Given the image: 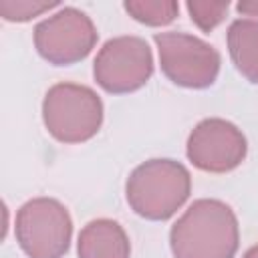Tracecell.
Wrapping results in <instances>:
<instances>
[{
    "mask_svg": "<svg viewBox=\"0 0 258 258\" xmlns=\"http://www.w3.org/2000/svg\"><path fill=\"white\" fill-rule=\"evenodd\" d=\"M171 252L175 258H234L238 220L220 200H198L173 224Z\"/></svg>",
    "mask_w": 258,
    "mask_h": 258,
    "instance_id": "cell-1",
    "label": "cell"
},
{
    "mask_svg": "<svg viewBox=\"0 0 258 258\" xmlns=\"http://www.w3.org/2000/svg\"><path fill=\"white\" fill-rule=\"evenodd\" d=\"M191 189L189 171L171 159H151L133 169L127 179L129 206L147 220L171 218Z\"/></svg>",
    "mask_w": 258,
    "mask_h": 258,
    "instance_id": "cell-2",
    "label": "cell"
},
{
    "mask_svg": "<svg viewBox=\"0 0 258 258\" xmlns=\"http://www.w3.org/2000/svg\"><path fill=\"white\" fill-rule=\"evenodd\" d=\"M46 129L64 143L91 139L103 121V103L85 85L58 83L48 89L42 103Z\"/></svg>",
    "mask_w": 258,
    "mask_h": 258,
    "instance_id": "cell-3",
    "label": "cell"
},
{
    "mask_svg": "<svg viewBox=\"0 0 258 258\" xmlns=\"http://www.w3.org/2000/svg\"><path fill=\"white\" fill-rule=\"evenodd\" d=\"M71 216L52 198L28 200L16 214V240L28 258H60L71 242Z\"/></svg>",
    "mask_w": 258,
    "mask_h": 258,
    "instance_id": "cell-4",
    "label": "cell"
},
{
    "mask_svg": "<svg viewBox=\"0 0 258 258\" xmlns=\"http://www.w3.org/2000/svg\"><path fill=\"white\" fill-rule=\"evenodd\" d=\"M161 69L175 85L210 87L220 69V54L208 42L183 32H159L153 36Z\"/></svg>",
    "mask_w": 258,
    "mask_h": 258,
    "instance_id": "cell-5",
    "label": "cell"
},
{
    "mask_svg": "<svg viewBox=\"0 0 258 258\" xmlns=\"http://www.w3.org/2000/svg\"><path fill=\"white\" fill-rule=\"evenodd\" d=\"M153 58L139 36H119L105 42L95 58V79L109 93H129L147 83Z\"/></svg>",
    "mask_w": 258,
    "mask_h": 258,
    "instance_id": "cell-6",
    "label": "cell"
},
{
    "mask_svg": "<svg viewBox=\"0 0 258 258\" xmlns=\"http://www.w3.org/2000/svg\"><path fill=\"white\" fill-rule=\"evenodd\" d=\"M97 42L91 18L77 8H62L34 28V44L52 64H73L85 58Z\"/></svg>",
    "mask_w": 258,
    "mask_h": 258,
    "instance_id": "cell-7",
    "label": "cell"
},
{
    "mask_svg": "<svg viewBox=\"0 0 258 258\" xmlns=\"http://www.w3.org/2000/svg\"><path fill=\"white\" fill-rule=\"evenodd\" d=\"M187 157L204 171H230L246 157V137L224 119H206L196 125L187 139Z\"/></svg>",
    "mask_w": 258,
    "mask_h": 258,
    "instance_id": "cell-8",
    "label": "cell"
},
{
    "mask_svg": "<svg viewBox=\"0 0 258 258\" xmlns=\"http://www.w3.org/2000/svg\"><path fill=\"white\" fill-rule=\"evenodd\" d=\"M79 258H129V238L125 230L107 218L89 222L79 234Z\"/></svg>",
    "mask_w": 258,
    "mask_h": 258,
    "instance_id": "cell-9",
    "label": "cell"
},
{
    "mask_svg": "<svg viewBox=\"0 0 258 258\" xmlns=\"http://www.w3.org/2000/svg\"><path fill=\"white\" fill-rule=\"evenodd\" d=\"M228 48L236 69L252 83H258V22L240 18L228 30Z\"/></svg>",
    "mask_w": 258,
    "mask_h": 258,
    "instance_id": "cell-10",
    "label": "cell"
},
{
    "mask_svg": "<svg viewBox=\"0 0 258 258\" xmlns=\"http://www.w3.org/2000/svg\"><path fill=\"white\" fill-rule=\"evenodd\" d=\"M125 10L139 22L161 26L177 16L179 6L173 0H129L125 2Z\"/></svg>",
    "mask_w": 258,
    "mask_h": 258,
    "instance_id": "cell-11",
    "label": "cell"
},
{
    "mask_svg": "<svg viewBox=\"0 0 258 258\" xmlns=\"http://www.w3.org/2000/svg\"><path fill=\"white\" fill-rule=\"evenodd\" d=\"M230 2H208V0H189L187 2V12L191 20L202 28V30H212L216 24H220L228 12Z\"/></svg>",
    "mask_w": 258,
    "mask_h": 258,
    "instance_id": "cell-12",
    "label": "cell"
},
{
    "mask_svg": "<svg viewBox=\"0 0 258 258\" xmlns=\"http://www.w3.org/2000/svg\"><path fill=\"white\" fill-rule=\"evenodd\" d=\"M56 2H36V0H0V14L4 20L12 22H24L30 20L50 8H54Z\"/></svg>",
    "mask_w": 258,
    "mask_h": 258,
    "instance_id": "cell-13",
    "label": "cell"
},
{
    "mask_svg": "<svg viewBox=\"0 0 258 258\" xmlns=\"http://www.w3.org/2000/svg\"><path fill=\"white\" fill-rule=\"evenodd\" d=\"M238 12L248 14V16H258V0H246L238 4Z\"/></svg>",
    "mask_w": 258,
    "mask_h": 258,
    "instance_id": "cell-14",
    "label": "cell"
},
{
    "mask_svg": "<svg viewBox=\"0 0 258 258\" xmlns=\"http://www.w3.org/2000/svg\"><path fill=\"white\" fill-rule=\"evenodd\" d=\"M244 258H258V246H254V248H250L246 254H244Z\"/></svg>",
    "mask_w": 258,
    "mask_h": 258,
    "instance_id": "cell-15",
    "label": "cell"
}]
</instances>
